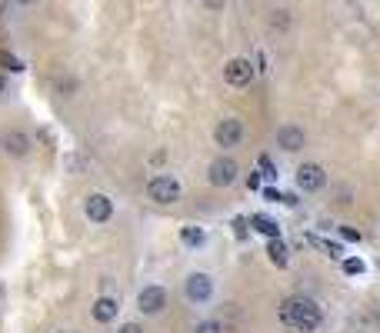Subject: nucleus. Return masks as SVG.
Returning a JSON list of instances; mask_svg holds the SVG:
<instances>
[{"instance_id": "obj_17", "label": "nucleus", "mask_w": 380, "mask_h": 333, "mask_svg": "<svg viewBox=\"0 0 380 333\" xmlns=\"http://www.w3.org/2000/svg\"><path fill=\"white\" fill-rule=\"evenodd\" d=\"M270 27H274V30H287V27H291V13L287 11H270Z\"/></svg>"}, {"instance_id": "obj_30", "label": "nucleus", "mask_w": 380, "mask_h": 333, "mask_svg": "<svg viewBox=\"0 0 380 333\" xmlns=\"http://www.w3.org/2000/svg\"><path fill=\"white\" fill-rule=\"evenodd\" d=\"M57 333H77V330H57Z\"/></svg>"}, {"instance_id": "obj_11", "label": "nucleus", "mask_w": 380, "mask_h": 333, "mask_svg": "<svg viewBox=\"0 0 380 333\" xmlns=\"http://www.w3.org/2000/svg\"><path fill=\"white\" fill-rule=\"evenodd\" d=\"M117 313H120V303H117L114 296H97L94 300V310H90V317L97 323H114Z\"/></svg>"}, {"instance_id": "obj_31", "label": "nucleus", "mask_w": 380, "mask_h": 333, "mask_svg": "<svg viewBox=\"0 0 380 333\" xmlns=\"http://www.w3.org/2000/svg\"><path fill=\"white\" fill-rule=\"evenodd\" d=\"M0 90H4V80H0Z\"/></svg>"}, {"instance_id": "obj_18", "label": "nucleus", "mask_w": 380, "mask_h": 333, "mask_svg": "<svg viewBox=\"0 0 380 333\" xmlns=\"http://www.w3.org/2000/svg\"><path fill=\"white\" fill-rule=\"evenodd\" d=\"M343 273H347V277H357V273H364V260H357V256L343 260Z\"/></svg>"}, {"instance_id": "obj_2", "label": "nucleus", "mask_w": 380, "mask_h": 333, "mask_svg": "<svg viewBox=\"0 0 380 333\" xmlns=\"http://www.w3.org/2000/svg\"><path fill=\"white\" fill-rule=\"evenodd\" d=\"M180 193H184V187H180V180L170 177V174H157V177H151V183H147V197L160 207L177 204Z\"/></svg>"}, {"instance_id": "obj_9", "label": "nucleus", "mask_w": 380, "mask_h": 333, "mask_svg": "<svg viewBox=\"0 0 380 333\" xmlns=\"http://www.w3.org/2000/svg\"><path fill=\"white\" fill-rule=\"evenodd\" d=\"M277 143H280V150H287V154L304 150V143H307L304 127H297V124H284V127L277 130Z\"/></svg>"}, {"instance_id": "obj_26", "label": "nucleus", "mask_w": 380, "mask_h": 333, "mask_svg": "<svg viewBox=\"0 0 380 333\" xmlns=\"http://www.w3.org/2000/svg\"><path fill=\"white\" fill-rule=\"evenodd\" d=\"M234 227H237V237H247V220H234Z\"/></svg>"}, {"instance_id": "obj_25", "label": "nucleus", "mask_w": 380, "mask_h": 333, "mask_svg": "<svg viewBox=\"0 0 380 333\" xmlns=\"http://www.w3.org/2000/svg\"><path fill=\"white\" fill-rule=\"evenodd\" d=\"M341 233L347 237V240H360V233H357L354 227H341Z\"/></svg>"}, {"instance_id": "obj_1", "label": "nucleus", "mask_w": 380, "mask_h": 333, "mask_svg": "<svg viewBox=\"0 0 380 333\" xmlns=\"http://www.w3.org/2000/svg\"><path fill=\"white\" fill-rule=\"evenodd\" d=\"M280 323L293 333H317L320 330V323H324V310L317 307L310 296H300L293 294L287 296L284 303H280Z\"/></svg>"}, {"instance_id": "obj_10", "label": "nucleus", "mask_w": 380, "mask_h": 333, "mask_svg": "<svg viewBox=\"0 0 380 333\" xmlns=\"http://www.w3.org/2000/svg\"><path fill=\"white\" fill-rule=\"evenodd\" d=\"M214 294V280L207 277V273H190L187 277V296L194 303H207Z\"/></svg>"}, {"instance_id": "obj_16", "label": "nucleus", "mask_w": 380, "mask_h": 333, "mask_svg": "<svg viewBox=\"0 0 380 333\" xmlns=\"http://www.w3.org/2000/svg\"><path fill=\"white\" fill-rule=\"evenodd\" d=\"M180 240H184L187 247H201L203 244V230L201 227H184V230H180Z\"/></svg>"}, {"instance_id": "obj_7", "label": "nucleus", "mask_w": 380, "mask_h": 333, "mask_svg": "<svg viewBox=\"0 0 380 333\" xmlns=\"http://www.w3.org/2000/svg\"><path fill=\"white\" fill-rule=\"evenodd\" d=\"M253 70H257V67H253L251 60L234 57V60H227V67H224V80H227L230 87H247L253 80Z\"/></svg>"}, {"instance_id": "obj_4", "label": "nucleus", "mask_w": 380, "mask_h": 333, "mask_svg": "<svg viewBox=\"0 0 380 333\" xmlns=\"http://www.w3.org/2000/svg\"><path fill=\"white\" fill-rule=\"evenodd\" d=\"M214 141H217V147H224V150H230V147H241L243 124L237 120V117H224V120L217 124V130H214Z\"/></svg>"}, {"instance_id": "obj_22", "label": "nucleus", "mask_w": 380, "mask_h": 333, "mask_svg": "<svg viewBox=\"0 0 380 333\" xmlns=\"http://www.w3.org/2000/svg\"><path fill=\"white\" fill-rule=\"evenodd\" d=\"M117 333H144V327H140V323H124Z\"/></svg>"}, {"instance_id": "obj_5", "label": "nucleus", "mask_w": 380, "mask_h": 333, "mask_svg": "<svg viewBox=\"0 0 380 333\" xmlns=\"http://www.w3.org/2000/svg\"><path fill=\"white\" fill-rule=\"evenodd\" d=\"M167 307V294H164V287H144L137 294V310L144 313V317H157V313H164Z\"/></svg>"}, {"instance_id": "obj_23", "label": "nucleus", "mask_w": 380, "mask_h": 333, "mask_svg": "<svg viewBox=\"0 0 380 333\" xmlns=\"http://www.w3.org/2000/svg\"><path fill=\"white\" fill-rule=\"evenodd\" d=\"M264 197H267V200H270V204H280V197H284V193H277V190H274V187H267V190H264Z\"/></svg>"}, {"instance_id": "obj_27", "label": "nucleus", "mask_w": 380, "mask_h": 333, "mask_svg": "<svg viewBox=\"0 0 380 333\" xmlns=\"http://www.w3.org/2000/svg\"><path fill=\"white\" fill-rule=\"evenodd\" d=\"M280 204H287V207H297V197H293V193H284V197H280Z\"/></svg>"}, {"instance_id": "obj_13", "label": "nucleus", "mask_w": 380, "mask_h": 333, "mask_svg": "<svg viewBox=\"0 0 380 333\" xmlns=\"http://www.w3.org/2000/svg\"><path fill=\"white\" fill-rule=\"evenodd\" d=\"M267 254H270V263H274V267H287V260H291V250H287V244H284L280 237H274V240L267 244Z\"/></svg>"}, {"instance_id": "obj_12", "label": "nucleus", "mask_w": 380, "mask_h": 333, "mask_svg": "<svg viewBox=\"0 0 380 333\" xmlns=\"http://www.w3.org/2000/svg\"><path fill=\"white\" fill-rule=\"evenodd\" d=\"M30 147H34V143H30V137H27L24 130H11V133L4 137V150L11 157H27Z\"/></svg>"}, {"instance_id": "obj_3", "label": "nucleus", "mask_w": 380, "mask_h": 333, "mask_svg": "<svg viewBox=\"0 0 380 333\" xmlns=\"http://www.w3.org/2000/svg\"><path fill=\"white\" fill-rule=\"evenodd\" d=\"M237 174H241V166H237L234 157H217L214 164L207 166L210 187H230V183H237Z\"/></svg>"}, {"instance_id": "obj_6", "label": "nucleus", "mask_w": 380, "mask_h": 333, "mask_svg": "<svg viewBox=\"0 0 380 333\" xmlns=\"http://www.w3.org/2000/svg\"><path fill=\"white\" fill-rule=\"evenodd\" d=\"M84 214H87L90 223H107V220L114 217V204H110L107 193H90L87 200H84Z\"/></svg>"}, {"instance_id": "obj_8", "label": "nucleus", "mask_w": 380, "mask_h": 333, "mask_svg": "<svg viewBox=\"0 0 380 333\" xmlns=\"http://www.w3.org/2000/svg\"><path fill=\"white\" fill-rule=\"evenodd\" d=\"M324 183H327V174H324V166L320 164H300L297 166V187H300V190L317 193Z\"/></svg>"}, {"instance_id": "obj_15", "label": "nucleus", "mask_w": 380, "mask_h": 333, "mask_svg": "<svg viewBox=\"0 0 380 333\" xmlns=\"http://www.w3.org/2000/svg\"><path fill=\"white\" fill-rule=\"evenodd\" d=\"M307 244L320 247V250H327L330 256H341V254H343V247H341V244H330V240H324V237H310V233H307Z\"/></svg>"}, {"instance_id": "obj_28", "label": "nucleus", "mask_w": 380, "mask_h": 333, "mask_svg": "<svg viewBox=\"0 0 380 333\" xmlns=\"http://www.w3.org/2000/svg\"><path fill=\"white\" fill-rule=\"evenodd\" d=\"M203 7H210V11H220V7H224V0H203Z\"/></svg>"}, {"instance_id": "obj_20", "label": "nucleus", "mask_w": 380, "mask_h": 333, "mask_svg": "<svg viewBox=\"0 0 380 333\" xmlns=\"http://www.w3.org/2000/svg\"><path fill=\"white\" fill-rule=\"evenodd\" d=\"M0 64L7 67V70H24V64L17 57H11V53H0Z\"/></svg>"}, {"instance_id": "obj_19", "label": "nucleus", "mask_w": 380, "mask_h": 333, "mask_svg": "<svg viewBox=\"0 0 380 333\" xmlns=\"http://www.w3.org/2000/svg\"><path fill=\"white\" fill-rule=\"evenodd\" d=\"M194 333H224V327L217 320H203V323H197V330Z\"/></svg>"}, {"instance_id": "obj_29", "label": "nucleus", "mask_w": 380, "mask_h": 333, "mask_svg": "<svg viewBox=\"0 0 380 333\" xmlns=\"http://www.w3.org/2000/svg\"><path fill=\"white\" fill-rule=\"evenodd\" d=\"M13 4H20V7H27V4H34V0H13Z\"/></svg>"}, {"instance_id": "obj_24", "label": "nucleus", "mask_w": 380, "mask_h": 333, "mask_svg": "<svg viewBox=\"0 0 380 333\" xmlns=\"http://www.w3.org/2000/svg\"><path fill=\"white\" fill-rule=\"evenodd\" d=\"M247 187H251V190H260V174H257V170L251 174V180H247Z\"/></svg>"}, {"instance_id": "obj_14", "label": "nucleus", "mask_w": 380, "mask_h": 333, "mask_svg": "<svg viewBox=\"0 0 380 333\" xmlns=\"http://www.w3.org/2000/svg\"><path fill=\"white\" fill-rule=\"evenodd\" d=\"M251 227L257 233H264V237H270V240H274V237H280V227H277V220H270V217H260V214H257V217L251 220Z\"/></svg>"}, {"instance_id": "obj_21", "label": "nucleus", "mask_w": 380, "mask_h": 333, "mask_svg": "<svg viewBox=\"0 0 380 333\" xmlns=\"http://www.w3.org/2000/svg\"><path fill=\"white\" fill-rule=\"evenodd\" d=\"M257 164H260V170H264V177H277V170H274V164H270V157H260V160H257Z\"/></svg>"}]
</instances>
